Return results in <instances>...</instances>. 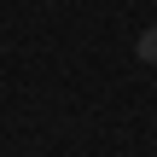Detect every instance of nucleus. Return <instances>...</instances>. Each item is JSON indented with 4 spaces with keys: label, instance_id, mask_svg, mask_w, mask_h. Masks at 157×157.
<instances>
[{
    "label": "nucleus",
    "instance_id": "1",
    "mask_svg": "<svg viewBox=\"0 0 157 157\" xmlns=\"http://www.w3.org/2000/svg\"><path fill=\"white\" fill-rule=\"evenodd\" d=\"M140 58H146V64H157V23L140 35Z\"/></svg>",
    "mask_w": 157,
    "mask_h": 157
}]
</instances>
